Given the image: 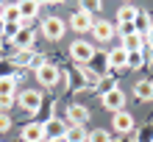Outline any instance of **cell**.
<instances>
[{"mask_svg":"<svg viewBox=\"0 0 153 142\" xmlns=\"http://www.w3.org/2000/svg\"><path fill=\"white\" fill-rule=\"evenodd\" d=\"M111 89H114V75L100 78V84H97V92H100V95H106V92H111Z\"/></svg>","mask_w":153,"mask_h":142,"instance_id":"cell-25","label":"cell"},{"mask_svg":"<svg viewBox=\"0 0 153 142\" xmlns=\"http://www.w3.org/2000/svg\"><path fill=\"white\" fill-rule=\"evenodd\" d=\"M117 33H120L123 39H125V36H131V33H137V31H134V22H128V25H120V28H117Z\"/></svg>","mask_w":153,"mask_h":142,"instance_id":"cell-27","label":"cell"},{"mask_svg":"<svg viewBox=\"0 0 153 142\" xmlns=\"http://www.w3.org/2000/svg\"><path fill=\"white\" fill-rule=\"evenodd\" d=\"M20 139H22V142H45V128H42V123H25L22 131H20Z\"/></svg>","mask_w":153,"mask_h":142,"instance_id":"cell-11","label":"cell"},{"mask_svg":"<svg viewBox=\"0 0 153 142\" xmlns=\"http://www.w3.org/2000/svg\"><path fill=\"white\" fill-rule=\"evenodd\" d=\"M92 33H95V39H97V42H109L114 33H117V28H114L111 22H106V20H95Z\"/></svg>","mask_w":153,"mask_h":142,"instance_id":"cell-14","label":"cell"},{"mask_svg":"<svg viewBox=\"0 0 153 142\" xmlns=\"http://www.w3.org/2000/svg\"><path fill=\"white\" fill-rule=\"evenodd\" d=\"M0 36H6V20L0 17Z\"/></svg>","mask_w":153,"mask_h":142,"instance_id":"cell-30","label":"cell"},{"mask_svg":"<svg viewBox=\"0 0 153 142\" xmlns=\"http://www.w3.org/2000/svg\"><path fill=\"white\" fill-rule=\"evenodd\" d=\"M33 42H36L33 28H22V25H20V31H17V36L11 39V45H14L17 53H22V50H33Z\"/></svg>","mask_w":153,"mask_h":142,"instance_id":"cell-8","label":"cell"},{"mask_svg":"<svg viewBox=\"0 0 153 142\" xmlns=\"http://www.w3.org/2000/svg\"><path fill=\"white\" fill-rule=\"evenodd\" d=\"M17 103H20L25 112L36 114V112L42 109V92H39V89H22L20 95H17Z\"/></svg>","mask_w":153,"mask_h":142,"instance_id":"cell-3","label":"cell"},{"mask_svg":"<svg viewBox=\"0 0 153 142\" xmlns=\"http://www.w3.org/2000/svg\"><path fill=\"white\" fill-rule=\"evenodd\" d=\"M100 8H103V6H100V3H95V0L84 3V11H86V14H95V11H100Z\"/></svg>","mask_w":153,"mask_h":142,"instance_id":"cell-28","label":"cell"},{"mask_svg":"<svg viewBox=\"0 0 153 142\" xmlns=\"http://www.w3.org/2000/svg\"><path fill=\"white\" fill-rule=\"evenodd\" d=\"M125 53H139V50H145V36H139V33H131V36H125L123 39V45H120Z\"/></svg>","mask_w":153,"mask_h":142,"instance_id":"cell-17","label":"cell"},{"mask_svg":"<svg viewBox=\"0 0 153 142\" xmlns=\"http://www.w3.org/2000/svg\"><path fill=\"white\" fill-rule=\"evenodd\" d=\"M106 56H109V73L114 75L117 70H123L125 67V61H128V53H125L123 48H111V50H106Z\"/></svg>","mask_w":153,"mask_h":142,"instance_id":"cell-13","label":"cell"},{"mask_svg":"<svg viewBox=\"0 0 153 142\" xmlns=\"http://www.w3.org/2000/svg\"><path fill=\"white\" fill-rule=\"evenodd\" d=\"M42 128H45V142H50V139H64V134H67V123L59 120V117H48V120L42 123Z\"/></svg>","mask_w":153,"mask_h":142,"instance_id":"cell-5","label":"cell"},{"mask_svg":"<svg viewBox=\"0 0 153 142\" xmlns=\"http://www.w3.org/2000/svg\"><path fill=\"white\" fill-rule=\"evenodd\" d=\"M92 25H95V17H92V14H86L84 8L73 11V17H70V28H73L75 33H86V31H92Z\"/></svg>","mask_w":153,"mask_h":142,"instance_id":"cell-7","label":"cell"},{"mask_svg":"<svg viewBox=\"0 0 153 142\" xmlns=\"http://www.w3.org/2000/svg\"><path fill=\"white\" fill-rule=\"evenodd\" d=\"M134 142H153V126H145L137 131V137H134Z\"/></svg>","mask_w":153,"mask_h":142,"instance_id":"cell-23","label":"cell"},{"mask_svg":"<svg viewBox=\"0 0 153 142\" xmlns=\"http://www.w3.org/2000/svg\"><path fill=\"white\" fill-rule=\"evenodd\" d=\"M64 31H67V25H64V20H59V17H48V20L42 22V36L50 39V42H59L64 36Z\"/></svg>","mask_w":153,"mask_h":142,"instance_id":"cell-4","label":"cell"},{"mask_svg":"<svg viewBox=\"0 0 153 142\" xmlns=\"http://www.w3.org/2000/svg\"><path fill=\"white\" fill-rule=\"evenodd\" d=\"M61 84L67 86L70 92L73 89H86V81H84V75H81V70H61Z\"/></svg>","mask_w":153,"mask_h":142,"instance_id":"cell-10","label":"cell"},{"mask_svg":"<svg viewBox=\"0 0 153 142\" xmlns=\"http://www.w3.org/2000/svg\"><path fill=\"white\" fill-rule=\"evenodd\" d=\"M14 45H11V39L8 36H0V56H14Z\"/></svg>","mask_w":153,"mask_h":142,"instance_id":"cell-24","label":"cell"},{"mask_svg":"<svg viewBox=\"0 0 153 142\" xmlns=\"http://www.w3.org/2000/svg\"><path fill=\"white\" fill-rule=\"evenodd\" d=\"M86 142H111V134L106 128H95V131H86Z\"/></svg>","mask_w":153,"mask_h":142,"instance_id":"cell-21","label":"cell"},{"mask_svg":"<svg viewBox=\"0 0 153 142\" xmlns=\"http://www.w3.org/2000/svg\"><path fill=\"white\" fill-rule=\"evenodd\" d=\"M8 128H11V114H6V112H0V134H6Z\"/></svg>","mask_w":153,"mask_h":142,"instance_id":"cell-26","label":"cell"},{"mask_svg":"<svg viewBox=\"0 0 153 142\" xmlns=\"http://www.w3.org/2000/svg\"><path fill=\"white\" fill-rule=\"evenodd\" d=\"M67 120H70V126H84L89 120V109L81 106V103H70L67 106Z\"/></svg>","mask_w":153,"mask_h":142,"instance_id":"cell-12","label":"cell"},{"mask_svg":"<svg viewBox=\"0 0 153 142\" xmlns=\"http://www.w3.org/2000/svg\"><path fill=\"white\" fill-rule=\"evenodd\" d=\"M33 75H36V81H39L42 86H56V84L61 81V70H59L56 64H50V61H45Z\"/></svg>","mask_w":153,"mask_h":142,"instance_id":"cell-2","label":"cell"},{"mask_svg":"<svg viewBox=\"0 0 153 142\" xmlns=\"http://www.w3.org/2000/svg\"><path fill=\"white\" fill-rule=\"evenodd\" d=\"M50 142H64V139H50Z\"/></svg>","mask_w":153,"mask_h":142,"instance_id":"cell-32","label":"cell"},{"mask_svg":"<svg viewBox=\"0 0 153 142\" xmlns=\"http://www.w3.org/2000/svg\"><path fill=\"white\" fill-rule=\"evenodd\" d=\"M134 95H137L142 103L153 100V81H148V78H145V81H137V84H134Z\"/></svg>","mask_w":153,"mask_h":142,"instance_id":"cell-18","label":"cell"},{"mask_svg":"<svg viewBox=\"0 0 153 142\" xmlns=\"http://www.w3.org/2000/svg\"><path fill=\"white\" fill-rule=\"evenodd\" d=\"M95 53H97L95 45H92V42H86V39H75L73 45H70V56H73V61L81 64V67H86L89 61H92Z\"/></svg>","mask_w":153,"mask_h":142,"instance_id":"cell-1","label":"cell"},{"mask_svg":"<svg viewBox=\"0 0 153 142\" xmlns=\"http://www.w3.org/2000/svg\"><path fill=\"white\" fill-rule=\"evenodd\" d=\"M100 103H103V109H109V112H123L125 109V95H123V89L120 86H114L111 92H106V95H100Z\"/></svg>","mask_w":153,"mask_h":142,"instance_id":"cell-6","label":"cell"},{"mask_svg":"<svg viewBox=\"0 0 153 142\" xmlns=\"http://www.w3.org/2000/svg\"><path fill=\"white\" fill-rule=\"evenodd\" d=\"M111 142H134V139H128V137H120V139H111Z\"/></svg>","mask_w":153,"mask_h":142,"instance_id":"cell-31","label":"cell"},{"mask_svg":"<svg viewBox=\"0 0 153 142\" xmlns=\"http://www.w3.org/2000/svg\"><path fill=\"white\" fill-rule=\"evenodd\" d=\"M14 92H17V81H14V75L0 78V97H14Z\"/></svg>","mask_w":153,"mask_h":142,"instance_id":"cell-20","label":"cell"},{"mask_svg":"<svg viewBox=\"0 0 153 142\" xmlns=\"http://www.w3.org/2000/svg\"><path fill=\"white\" fill-rule=\"evenodd\" d=\"M111 128L117 131V134H123V137H128L131 134V131H134V117H131V114L128 112H117L114 114V117H111Z\"/></svg>","mask_w":153,"mask_h":142,"instance_id":"cell-9","label":"cell"},{"mask_svg":"<svg viewBox=\"0 0 153 142\" xmlns=\"http://www.w3.org/2000/svg\"><path fill=\"white\" fill-rule=\"evenodd\" d=\"M137 11H139V8H137V6H131V3L120 6V8H117V25H128V22H134Z\"/></svg>","mask_w":153,"mask_h":142,"instance_id":"cell-19","label":"cell"},{"mask_svg":"<svg viewBox=\"0 0 153 142\" xmlns=\"http://www.w3.org/2000/svg\"><path fill=\"white\" fill-rule=\"evenodd\" d=\"M145 48H153V28L145 33Z\"/></svg>","mask_w":153,"mask_h":142,"instance_id":"cell-29","label":"cell"},{"mask_svg":"<svg viewBox=\"0 0 153 142\" xmlns=\"http://www.w3.org/2000/svg\"><path fill=\"white\" fill-rule=\"evenodd\" d=\"M150 28H153V22H150V14L139 8V11H137V17H134V31H137L139 36H145V33H148Z\"/></svg>","mask_w":153,"mask_h":142,"instance_id":"cell-16","label":"cell"},{"mask_svg":"<svg viewBox=\"0 0 153 142\" xmlns=\"http://www.w3.org/2000/svg\"><path fill=\"white\" fill-rule=\"evenodd\" d=\"M142 64H145V53H128V61H125V67H128V70H139Z\"/></svg>","mask_w":153,"mask_h":142,"instance_id":"cell-22","label":"cell"},{"mask_svg":"<svg viewBox=\"0 0 153 142\" xmlns=\"http://www.w3.org/2000/svg\"><path fill=\"white\" fill-rule=\"evenodd\" d=\"M17 8H20V14H22V22H31L33 17L39 14L42 3H36V0H22V3H17Z\"/></svg>","mask_w":153,"mask_h":142,"instance_id":"cell-15","label":"cell"}]
</instances>
